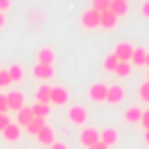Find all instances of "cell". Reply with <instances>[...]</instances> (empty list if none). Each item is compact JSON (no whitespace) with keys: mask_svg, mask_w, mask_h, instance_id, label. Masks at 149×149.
I'll return each mask as SVG.
<instances>
[{"mask_svg":"<svg viewBox=\"0 0 149 149\" xmlns=\"http://www.w3.org/2000/svg\"><path fill=\"white\" fill-rule=\"evenodd\" d=\"M145 61H147V50H143V48H134V52H132V61H130V63H132V65H136V67H143V65H145Z\"/></svg>","mask_w":149,"mask_h":149,"instance_id":"18","label":"cell"},{"mask_svg":"<svg viewBox=\"0 0 149 149\" xmlns=\"http://www.w3.org/2000/svg\"><path fill=\"white\" fill-rule=\"evenodd\" d=\"M123 119H125V123H141L143 110L138 108V106H130V108L125 110V115H123Z\"/></svg>","mask_w":149,"mask_h":149,"instance_id":"17","label":"cell"},{"mask_svg":"<svg viewBox=\"0 0 149 149\" xmlns=\"http://www.w3.org/2000/svg\"><path fill=\"white\" fill-rule=\"evenodd\" d=\"M123 97H125V91H123V86H119V84L108 86V95H106V102H108V104H121Z\"/></svg>","mask_w":149,"mask_h":149,"instance_id":"7","label":"cell"},{"mask_svg":"<svg viewBox=\"0 0 149 149\" xmlns=\"http://www.w3.org/2000/svg\"><path fill=\"white\" fill-rule=\"evenodd\" d=\"M4 24H7V17H4V13H0V28H4Z\"/></svg>","mask_w":149,"mask_h":149,"instance_id":"35","label":"cell"},{"mask_svg":"<svg viewBox=\"0 0 149 149\" xmlns=\"http://www.w3.org/2000/svg\"><path fill=\"white\" fill-rule=\"evenodd\" d=\"M147 82H149V71H147Z\"/></svg>","mask_w":149,"mask_h":149,"instance_id":"38","label":"cell"},{"mask_svg":"<svg viewBox=\"0 0 149 149\" xmlns=\"http://www.w3.org/2000/svg\"><path fill=\"white\" fill-rule=\"evenodd\" d=\"M100 141L104 143L106 147H112V145H117V141H119V134H117V130H112V127H106V130L100 132Z\"/></svg>","mask_w":149,"mask_h":149,"instance_id":"11","label":"cell"},{"mask_svg":"<svg viewBox=\"0 0 149 149\" xmlns=\"http://www.w3.org/2000/svg\"><path fill=\"white\" fill-rule=\"evenodd\" d=\"M80 22H82V26H84V28H89V30L100 28V13H97L95 9H86V11L82 13Z\"/></svg>","mask_w":149,"mask_h":149,"instance_id":"4","label":"cell"},{"mask_svg":"<svg viewBox=\"0 0 149 149\" xmlns=\"http://www.w3.org/2000/svg\"><path fill=\"white\" fill-rule=\"evenodd\" d=\"M0 112L7 115L9 112V104H7V95H0Z\"/></svg>","mask_w":149,"mask_h":149,"instance_id":"28","label":"cell"},{"mask_svg":"<svg viewBox=\"0 0 149 149\" xmlns=\"http://www.w3.org/2000/svg\"><path fill=\"white\" fill-rule=\"evenodd\" d=\"M80 145H84L89 149L91 145H95V143H100V132L95 130V127H84V130L80 132Z\"/></svg>","mask_w":149,"mask_h":149,"instance_id":"5","label":"cell"},{"mask_svg":"<svg viewBox=\"0 0 149 149\" xmlns=\"http://www.w3.org/2000/svg\"><path fill=\"white\" fill-rule=\"evenodd\" d=\"M108 11L112 15H117V17H123V15L127 13V0H110Z\"/></svg>","mask_w":149,"mask_h":149,"instance_id":"14","label":"cell"},{"mask_svg":"<svg viewBox=\"0 0 149 149\" xmlns=\"http://www.w3.org/2000/svg\"><path fill=\"white\" fill-rule=\"evenodd\" d=\"M7 71H9V78H11V82H19V80L24 78V67H22V65H11Z\"/></svg>","mask_w":149,"mask_h":149,"instance_id":"21","label":"cell"},{"mask_svg":"<svg viewBox=\"0 0 149 149\" xmlns=\"http://www.w3.org/2000/svg\"><path fill=\"white\" fill-rule=\"evenodd\" d=\"M117 15H112L110 11H104V13H100V28H106V30H110V28H115L117 26Z\"/></svg>","mask_w":149,"mask_h":149,"instance_id":"15","label":"cell"},{"mask_svg":"<svg viewBox=\"0 0 149 149\" xmlns=\"http://www.w3.org/2000/svg\"><path fill=\"white\" fill-rule=\"evenodd\" d=\"M86 108L84 106H71V108L67 110V119H69V123H74V125H84L86 123Z\"/></svg>","mask_w":149,"mask_h":149,"instance_id":"2","label":"cell"},{"mask_svg":"<svg viewBox=\"0 0 149 149\" xmlns=\"http://www.w3.org/2000/svg\"><path fill=\"white\" fill-rule=\"evenodd\" d=\"M33 74H35V78L37 80H52V76H54V67L52 65H35V69H33Z\"/></svg>","mask_w":149,"mask_h":149,"instance_id":"8","label":"cell"},{"mask_svg":"<svg viewBox=\"0 0 149 149\" xmlns=\"http://www.w3.org/2000/svg\"><path fill=\"white\" fill-rule=\"evenodd\" d=\"M145 143L149 145V130H145Z\"/></svg>","mask_w":149,"mask_h":149,"instance_id":"36","label":"cell"},{"mask_svg":"<svg viewBox=\"0 0 149 149\" xmlns=\"http://www.w3.org/2000/svg\"><path fill=\"white\" fill-rule=\"evenodd\" d=\"M106 95H108V86L102 84V82H95V84H91L89 89V100L91 102H106Z\"/></svg>","mask_w":149,"mask_h":149,"instance_id":"6","label":"cell"},{"mask_svg":"<svg viewBox=\"0 0 149 149\" xmlns=\"http://www.w3.org/2000/svg\"><path fill=\"white\" fill-rule=\"evenodd\" d=\"M89 149H110V147H106V145H104V143H102V141H100V143H95V145H91Z\"/></svg>","mask_w":149,"mask_h":149,"instance_id":"34","label":"cell"},{"mask_svg":"<svg viewBox=\"0 0 149 149\" xmlns=\"http://www.w3.org/2000/svg\"><path fill=\"white\" fill-rule=\"evenodd\" d=\"M130 71H132V63H119L117 69H115V76L117 78H127Z\"/></svg>","mask_w":149,"mask_h":149,"instance_id":"24","label":"cell"},{"mask_svg":"<svg viewBox=\"0 0 149 149\" xmlns=\"http://www.w3.org/2000/svg\"><path fill=\"white\" fill-rule=\"evenodd\" d=\"M145 65H147V67H149V52H147V61H145Z\"/></svg>","mask_w":149,"mask_h":149,"instance_id":"37","label":"cell"},{"mask_svg":"<svg viewBox=\"0 0 149 149\" xmlns=\"http://www.w3.org/2000/svg\"><path fill=\"white\" fill-rule=\"evenodd\" d=\"M108 7H110V0H93V4H91V9H95L97 13L108 11Z\"/></svg>","mask_w":149,"mask_h":149,"instance_id":"25","label":"cell"},{"mask_svg":"<svg viewBox=\"0 0 149 149\" xmlns=\"http://www.w3.org/2000/svg\"><path fill=\"white\" fill-rule=\"evenodd\" d=\"M9 123H11V119H9V115H2V112H0V132H2L4 127L9 125Z\"/></svg>","mask_w":149,"mask_h":149,"instance_id":"29","label":"cell"},{"mask_svg":"<svg viewBox=\"0 0 149 149\" xmlns=\"http://www.w3.org/2000/svg\"><path fill=\"white\" fill-rule=\"evenodd\" d=\"M9 7H11V0H0V13L9 11Z\"/></svg>","mask_w":149,"mask_h":149,"instance_id":"31","label":"cell"},{"mask_svg":"<svg viewBox=\"0 0 149 149\" xmlns=\"http://www.w3.org/2000/svg\"><path fill=\"white\" fill-rule=\"evenodd\" d=\"M117 65H119V61H117V56L110 52V54L104 58V69L108 71V74H112V76H115V69H117Z\"/></svg>","mask_w":149,"mask_h":149,"instance_id":"22","label":"cell"},{"mask_svg":"<svg viewBox=\"0 0 149 149\" xmlns=\"http://www.w3.org/2000/svg\"><path fill=\"white\" fill-rule=\"evenodd\" d=\"M35 119V115H33V108H28V106H24L22 110H17V125L19 127H26L30 121Z\"/></svg>","mask_w":149,"mask_h":149,"instance_id":"16","label":"cell"},{"mask_svg":"<svg viewBox=\"0 0 149 149\" xmlns=\"http://www.w3.org/2000/svg\"><path fill=\"white\" fill-rule=\"evenodd\" d=\"M7 104H9V110H22L24 108V95L19 93V91H11V93L7 95Z\"/></svg>","mask_w":149,"mask_h":149,"instance_id":"9","label":"cell"},{"mask_svg":"<svg viewBox=\"0 0 149 149\" xmlns=\"http://www.w3.org/2000/svg\"><path fill=\"white\" fill-rule=\"evenodd\" d=\"M50 91H52V86L48 84H41L37 89V104H50Z\"/></svg>","mask_w":149,"mask_h":149,"instance_id":"20","label":"cell"},{"mask_svg":"<svg viewBox=\"0 0 149 149\" xmlns=\"http://www.w3.org/2000/svg\"><path fill=\"white\" fill-rule=\"evenodd\" d=\"M37 141H39V145H43V147H50V145H52V143L56 141V138H54V130H52L50 125H45L43 130H41L39 134H37Z\"/></svg>","mask_w":149,"mask_h":149,"instance_id":"13","label":"cell"},{"mask_svg":"<svg viewBox=\"0 0 149 149\" xmlns=\"http://www.w3.org/2000/svg\"><path fill=\"white\" fill-rule=\"evenodd\" d=\"M30 108H33V115L39 117V119H45V117L50 115V104H35V106H30Z\"/></svg>","mask_w":149,"mask_h":149,"instance_id":"23","label":"cell"},{"mask_svg":"<svg viewBox=\"0 0 149 149\" xmlns=\"http://www.w3.org/2000/svg\"><path fill=\"white\" fill-rule=\"evenodd\" d=\"M0 134L4 136V141H9V143H15L19 136H22V127H19L17 123H9V125L4 127L2 132H0Z\"/></svg>","mask_w":149,"mask_h":149,"instance_id":"10","label":"cell"},{"mask_svg":"<svg viewBox=\"0 0 149 149\" xmlns=\"http://www.w3.org/2000/svg\"><path fill=\"white\" fill-rule=\"evenodd\" d=\"M54 58H56V54H54L52 48H41L37 52V63L39 65H54Z\"/></svg>","mask_w":149,"mask_h":149,"instance_id":"12","label":"cell"},{"mask_svg":"<svg viewBox=\"0 0 149 149\" xmlns=\"http://www.w3.org/2000/svg\"><path fill=\"white\" fill-rule=\"evenodd\" d=\"M132 52H134V45L127 43V41L117 43L115 50H112V54L117 56V61H119V63H130V61H132Z\"/></svg>","mask_w":149,"mask_h":149,"instance_id":"1","label":"cell"},{"mask_svg":"<svg viewBox=\"0 0 149 149\" xmlns=\"http://www.w3.org/2000/svg\"><path fill=\"white\" fill-rule=\"evenodd\" d=\"M138 95H141L143 102H147V104H149V82H143V84H141V89H138Z\"/></svg>","mask_w":149,"mask_h":149,"instance_id":"26","label":"cell"},{"mask_svg":"<svg viewBox=\"0 0 149 149\" xmlns=\"http://www.w3.org/2000/svg\"><path fill=\"white\" fill-rule=\"evenodd\" d=\"M141 123L145 125V130H149V110L143 112V119H141Z\"/></svg>","mask_w":149,"mask_h":149,"instance_id":"32","label":"cell"},{"mask_svg":"<svg viewBox=\"0 0 149 149\" xmlns=\"http://www.w3.org/2000/svg\"><path fill=\"white\" fill-rule=\"evenodd\" d=\"M48 149H69V147L65 145V143H58V141H54V143H52V145H50Z\"/></svg>","mask_w":149,"mask_h":149,"instance_id":"33","label":"cell"},{"mask_svg":"<svg viewBox=\"0 0 149 149\" xmlns=\"http://www.w3.org/2000/svg\"><path fill=\"white\" fill-rule=\"evenodd\" d=\"M67 102H69V91L65 86H52V91H50V104L65 106Z\"/></svg>","mask_w":149,"mask_h":149,"instance_id":"3","label":"cell"},{"mask_svg":"<svg viewBox=\"0 0 149 149\" xmlns=\"http://www.w3.org/2000/svg\"><path fill=\"white\" fill-rule=\"evenodd\" d=\"M141 13H143V17H147V19H149V0H143V4H141Z\"/></svg>","mask_w":149,"mask_h":149,"instance_id":"30","label":"cell"},{"mask_svg":"<svg viewBox=\"0 0 149 149\" xmlns=\"http://www.w3.org/2000/svg\"><path fill=\"white\" fill-rule=\"evenodd\" d=\"M11 84V78H9V71L7 69H0V89Z\"/></svg>","mask_w":149,"mask_h":149,"instance_id":"27","label":"cell"},{"mask_svg":"<svg viewBox=\"0 0 149 149\" xmlns=\"http://www.w3.org/2000/svg\"><path fill=\"white\" fill-rule=\"evenodd\" d=\"M43 127H45V119H39V117H35V119L26 125V132H28V134H35V136H37L39 132L43 130Z\"/></svg>","mask_w":149,"mask_h":149,"instance_id":"19","label":"cell"}]
</instances>
